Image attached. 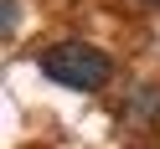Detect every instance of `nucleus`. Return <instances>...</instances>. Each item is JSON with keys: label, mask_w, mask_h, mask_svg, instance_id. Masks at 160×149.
Listing matches in <instances>:
<instances>
[{"label": "nucleus", "mask_w": 160, "mask_h": 149, "mask_svg": "<svg viewBox=\"0 0 160 149\" xmlns=\"http://www.w3.org/2000/svg\"><path fill=\"white\" fill-rule=\"evenodd\" d=\"M42 72L52 77L57 87H78V93H93L114 77V62H108L98 46L88 41H57L42 52Z\"/></svg>", "instance_id": "1"}, {"label": "nucleus", "mask_w": 160, "mask_h": 149, "mask_svg": "<svg viewBox=\"0 0 160 149\" xmlns=\"http://www.w3.org/2000/svg\"><path fill=\"white\" fill-rule=\"evenodd\" d=\"M155 5H160V0H155Z\"/></svg>", "instance_id": "2"}]
</instances>
